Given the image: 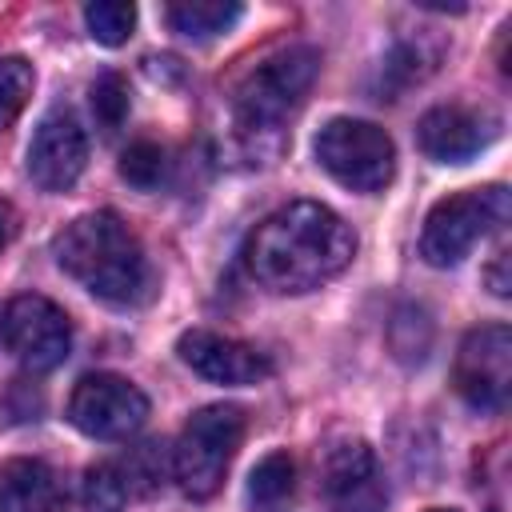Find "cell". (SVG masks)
Listing matches in <instances>:
<instances>
[{
	"instance_id": "484cf974",
	"label": "cell",
	"mask_w": 512,
	"mask_h": 512,
	"mask_svg": "<svg viewBox=\"0 0 512 512\" xmlns=\"http://www.w3.org/2000/svg\"><path fill=\"white\" fill-rule=\"evenodd\" d=\"M12 236H16V208L0 196V252L8 248V240H12Z\"/></svg>"
},
{
	"instance_id": "9c48e42d",
	"label": "cell",
	"mask_w": 512,
	"mask_h": 512,
	"mask_svg": "<svg viewBox=\"0 0 512 512\" xmlns=\"http://www.w3.org/2000/svg\"><path fill=\"white\" fill-rule=\"evenodd\" d=\"M456 392L476 412H504L512 388V328L508 324H480L460 340L452 364Z\"/></svg>"
},
{
	"instance_id": "277c9868",
	"label": "cell",
	"mask_w": 512,
	"mask_h": 512,
	"mask_svg": "<svg viewBox=\"0 0 512 512\" xmlns=\"http://www.w3.org/2000/svg\"><path fill=\"white\" fill-rule=\"evenodd\" d=\"M244 440V408L236 404H208L192 412L176 448H172V476L184 496L212 500L228 476V464Z\"/></svg>"
},
{
	"instance_id": "5b68a950",
	"label": "cell",
	"mask_w": 512,
	"mask_h": 512,
	"mask_svg": "<svg viewBox=\"0 0 512 512\" xmlns=\"http://www.w3.org/2000/svg\"><path fill=\"white\" fill-rule=\"evenodd\" d=\"M504 220H508V188L504 184H480V188L444 196L440 204H432V212L424 220L420 256L432 268H452L476 248V240L492 236Z\"/></svg>"
},
{
	"instance_id": "cb8c5ba5",
	"label": "cell",
	"mask_w": 512,
	"mask_h": 512,
	"mask_svg": "<svg viewBox=\"0 0 512 512\" xmlns=\"http://www.w3.org/2000/svg\"><path fill=\"white\" fill-rule=\"evenodd\" d=\"M432 68V56H424L416 44H396L392 56L384 60V80H388V92H400L408 84H416L424 72Z\"/></svg>"
},
{
	"instance_id": "8992f818",
	"label": "cell",
	"mask_w": 512,
	"mask_h": 512,
	"mask_svg": "<svg viewBox=\"0 0 512 512\" xmlns=\"http://www.w3.org/2000/svg\"><path fill=\"white\" fill-rule=\"evenodd\" d=\"M316 160L336 184H344L352 192H376L392 180L396 148L380 124L336 116L316 136Z\"/></svg>"
},
{
	"instance_id": "7402d4cb",
	"label": "cell",
	"mask_w": 512,
	"mask_h": 512,
	"mask_svg": "<svg viewBox=\"0 0 512 512\" xmlns=\"http://www.w3.org/2000/svg\"><path fill=\"white\" fill-rule=\"evenodd\" d=\"M164 168H168L164 148L152 144V140H136V144H128V148L120 152V176H124L132 188H140V192L160 188Z\"/></svg>"
},
{
	"instance_id": "9a60e30c",
	"label": "cell",
	"mask_w": 512,
	"mask_h": 512,
	"mask_svg": "<svg viewBox=\"0 0 512 512\" xmlns=\"http://www.w3.org/2000/svg\"><path fill=\"white\" fill-rule=\"evenodd\" d=\"M124 484L112 472V464L84 468L72 484H64L56 512H124Z\"/></svg>"
},
{
	"instance_id": "52a82bcc",
	"label": "cell",
	"mask_w": 512,
	"mask_h": 512,
	"mask_svg": "<svg viewBox=\"0 0 512 512\" xmlns=\"http://www.w3.org/2000/svg\"><path fill=\"white\" fill-rule=\"evenodd\" d=\"M4 348L28 368V372H52L72 352V324L60 304H52L40 292L12 296L0 316Z\"/></svg>"
},
{
	"instance_id": "8fae6325",
	"label": "cell",
	"mask_w": 512,
	"mask_h": 512,
	"mask_svg": "<svg viewBox=\"0 0 512 512\" xmlns=\"http://www.w3.org/2000/svg\"><path fill=\"white\" fill-rule=\"evenodd\" d=\"M88 164V132L68 108H52L28 144V176L44 192H68Z\"/></svg>"
},
{
	"instance_id": "7a4b0ae2",
	"label": "cell",
	"mask_w": 512,
	"mask_h": 512,
	"mask_svg": "<svg viewBox=\"0 0 512 512\" xmlns=\"http://www.w3.org/2000/svg\"><path fill=\"white\" fill-rule=\"evenodd\" d=\"M52 256L64 276L88 288L96 300L132 308L152 292V264L140 236L116 212H84L52 240Z\"/></svg>"
},
{
	"instance_id": "7c38bea8",
	"label": "cell",
	"mask_w": 512,
	"mask_h": 512,
	"mask_svg": "<svg viewBox=\"0 0 512 512\" xmlns=\"http://www.w3.org/2000/svg\"><path fill=\"white\" fill-rule=\"evenodd\" d=\"M176 352L196 376H204L212 384H256V380L272 376V360L264 352H256L244 340L208 332V328H188L176 340Z\"/></svg>"
},
{
	"instance_id": "603a6c76",
	"label": "cell",
	"mask_w": 512,
	"mask_h": 512,
	"mask_svg": "<svg viewBox=\"0 0 512 512\" xmlns=\"http://www.w3.org/2000/svg\"><path fill=\"white\" fill-rule=\"evenodd\" d=\"M32 64L20 56H0V132L24 112L32 96Z\"/></svg>"
},
{
	"instance_id": "ba28073f",
	"label": "cell",
	"mask_w": 512,
	"mask_h": 512,
	"mask_svg": "<svg viewBox=\"0 0 512 512\" xmlns=\"http://www.w3.org/2000/svg\"><path fill=\"white\" fill-rule=\"evenodd\" d=\"M68 420L92 440H128L148 420V396L116 372H88L68 396Z\"/></svg>"
},
{
	"instance_id": "4316f807",
	"label": "cell",
	"mask_w": 512,
	"mask_h": 512,
	"mask_svg": "<svg viewBox=\"0 0 512 512\" xmlns=\"http://www.w3.org/2000/svg\"><path fill=\"white\" fill-rule=\"evenodd\" d=\"M432 512H456V508H432Z\"/></svg>"
},
{
	"instance_id": "d6986e66",
	"label": "cell",
	"mask_w": 512,
	"mask_h": 512,
	"mask_svg": "<svg viewBox=\"0 0 512 512\" xmlns=\"http://www.w3.org/2000/svg\"><path fill=\"white\" fill-rule=\"evenodd\" d=\"M84 24H88V36L104 48H120L132 28H136V8L124 4V0H96L84 8Z\"/></svg>"
},
{
	"instance_id": "ac0fdd59",
	"label": "cell",
	"mask_w": 512,
	"mask_h": 512,
	"mask_svg": "<svg viewBox=\"0 0 512 512\" xmlns=\"http://www.w3.org/2000/svg\"><path fill=\"white\" fill-rule=\"evenodd\" d=\"M388 344H392L396 360L420 364L428 356V348H432V320H428V312L416 308V304L396 308V316L388 324Z\"/></svg>"
},
{
	"instance_id": "e0dca14e",
	"label": "cell",
	"mask_w": 512,
	"mask_h": 512,
	"mask_svg": "<svg viewBox=\"0 0 512 512\" xmlns=\"http://www.w3.org/2000/svg\"><path fill=\"white\" fill-rule=\"evenodd\" d=\"M168 468H172V456L164 452L160 440H140V444H132L112 464V472L124 484V496H152V492H160L164 480H168Z\"/></svg>"
},
{
	"instance_id": "30bf717a",
	"label": "cell",
	"mask_w": 512,
	"mask_h": 512,
	"mask_svg": "<svg viewBox=\"0 0 512 512\" xmlns=\"http://www.w3.org/2000/svg\"><path fill=\"white\" fill-rule=\"evenodd\" d=\"M320 492L328 512H384L388 488L368 440H340L324 452Z\"/></svg>"
},
{
	"instance_id": "6da1fadb",
	"label": "cell",
	"mask_w": 512,
	"mask_h": 512,
	"mask_svg": "<svg viewBox=\"0 0 512 512\" xmlns=\"http://www.w3.org/2000/svg\"><path fill=\"white\" fill-rule=\"evenodd\" d=\"M356 256V232L320 200H292L264 216L248 244L244 268L256 284L280 296L312 292L324 280L340 276Z\"/></svg>"
},
{
	"instance_id": "3957f363",
	"label": "cell",
	"mask_w": 512,
	"mask_h": 512,
	"mask_svg": "<svg viewBox=\"0 0 512 512\" xmlns=\"http://www.w3.org/2000/svg\"><path fill=\"white\" fill-rule=\"evenodd\" d=\"M320 72V52L312 44H288L272 56H264L232 92V112L244 136L276 132L288 112L300 108L312 80Z\"/></svg>"
},
{
	"instance_id": "4fadbf2b",
	"label": "cell",
	"mask_w": 512,
	"mask_h": 512,
	"mask_svg": "<svg viewBox=\"0 0 512 512\" xmlns=\"http://www.w3.org/2000/svg\"><path fill=\"white\" fill-rule=\"evenodd\" d=\"M496 136V120L484 116V112H472V108H460V104H440V108H428L416 124V140H420V152L440 160V164H464L472 160L480 148H488Z\"/></svg>"
},
{
	"instance_id": "83f0119b",
	"label": "cell",
	"mask_w": 512,
	"mask_h": 512,
	"mask_svg": "<svg viewBox=\"0 0 512 512\" xmlns=\"http://www.w3.org/2000/svg\"><path fill=\"white\" fill-rule=\"evenodd\" d=\"M492 512H500V508H492Z\"/></svg>"
},
{
	"instance_id": "d4e9b609",
	"label": "cell",
	"mask_w": 512,
	"mask_h": 512,
	"mask_svg": "<svg viewBox=\"0 0 512 512\" xmlns=\"http://www.w3.org/2000/svg\"><path fill=\"white\" fill-rule=\"evenodd\" d=\"M488 288H492L496 296H508V288H512V280H508V252H500L496 264L488 268Z\"/></svg>"
},
{
	"instance_id": "5bb4252c",
	"label": "cell",
	"mask_w": 512,
	"mask_h": 512,
	"mask_svg": "<svg viewBox=\"0 0 512 512\" xmlns=\"http://www.w3.org/2000/svg\"><path fill=\"white\" fill-rule=\"evenodd\" d=\"M64 480L36 456H16L0 468V512H56Z\"/></svg>"
},
{
	"instance_id": "2e32d148",
	"label": "cell",
	"mask_w": 512,
	"mask_h": 512,
	"mask_svg": "<svg viewBox=\"0 0 512 512\" xmlns=\"http://www.w3.org/2000/svg\"><path fill=\"white\" fill-rule=\"evenodd\" d=\"M240 16H244V8L236 0H180V4L164 8V20L172 24V32L192 36V40H212V36L228 32Z\"/></svg>"
},
{
	"instance_id": "44dd1931",
	"label": "cell",
	"mask_w": 512,
	"mask_h": 512,
	"mask_svg": "<svg viewBox=\"0 0 512 512\" xmlns=\"http://www.w3.org/2000/svg\"><path fill=\"white\" fill-rule=\"evenodd\" d=\"M292 488H296V464L288 452H268L248 476V496L256 504H280L284 496H292Z\"/></svg>"
},
{
	"instance_id": "ffe728a7",
	"label": "cell",
	"mask_w": 512,
	"mask_h": 512,
	"mask_svg": "<svg viewBox=\"0 0 512 512\" xmlns=\"http://www.w3.org/2000/svg\"><path fill=\"white\" fill-rule=\"evenodd\" d=\"M92 116H96V128L104 136H112L124 120H128V108H132V96H128V80L120 72H100L92 80Z\"/></svg>"
}]
</instances>
